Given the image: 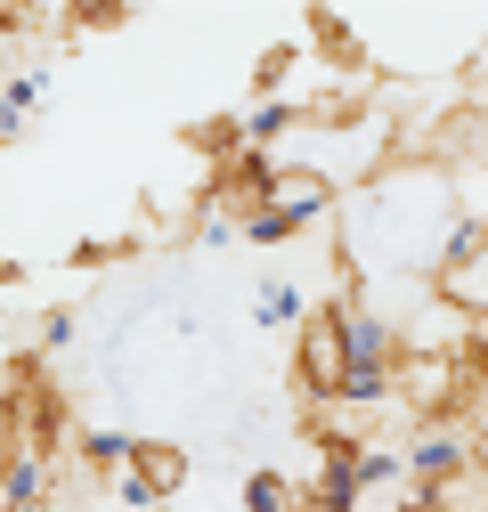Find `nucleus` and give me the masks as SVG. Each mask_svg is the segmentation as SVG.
Wrapping results in <instances>:
<instances>
[{"label": "nucleus", "instance_id": "nucleus-5", "mask_svg": "<svg viewBox=\"0 0 488 512\" xmlns=\"http://www.w3.org/2000/svg\"><path fill=\"white\" fill-rule=\"evenodd\" d=\"M41 98H49V74H41V66H25V74H9V82H0V147H17V139L33 131Z\"/></svg>", "mask_w": 488, "mask_h": 512}, {"label": "nucleus", "instance_id": "nucleus-9", "mask_svg": "<svg viewBox=\"0 0 488 512\" xmlns=\"http://www.w3.org/2000/svg\"><path fill=\"white\" fill-rule=\"evenodd\" d=\"M244 512H301V488L285 472H244Z\"/></svg>", "mask_w": 488, "mask_h": 512}, {"label": "nucleus", "instance_id": "nucleus-6", "mask_svg": "<svg viewBox=\"0 0 488 512\" xmlns=\"http://www.w3.org/2000/svg\"><path fill=\"white\" fill-rule=\"evenodd\" d=\"M147 488H155V504L163 496H179V488H188V447H179V439H139V464H131Z\"/></svg>", "mask_w": 488, "mask_h": 512}, {"label": "nucleus", "instance_id": "nucleus-11", "mask_svg": "<svg viewBox=\"0 0 488 512\" xmlns=\"http://www.w3.org/2000/svg\"><path fill=\"white\" fill-rule=\"evenodd\" d=\"M358 472H366V488H383V480H399V472H407V447H375V439H366V456H358Z\"/></svg>", "mask_w": 488, "mask_h": 512}, {"label": "nucleus", "instance_id": "nucleus-8", "mask_svg": "<svg viewBox=\"0 0 488 512\" xmlns=\"http://www.w3.org/2000/svg\"><path fill=\"white\" fill-rule=\"evenodd\" d=\"M82 464L90 472H131L139 464V439L131 431H82Z\"/></svg>", "mask_w": 488, "mask_h": 512}, {"label": "nucleus", "instance_id": "nucleus-3", "mask_svg": "<svg viewBox=\"0 0 488 512\" xmlns=\"http://www.w3.org/2000/svg\"><path fill=\"white\" fill-rule=\"evenodd\" d=\"M472 472H480L472 464V423H415V439H407V480L415 488H456Z\"/></svg>", "mask_w": 488, "mask_h": 512}, {"label": "nucleus", "instance_id": "nucleus-1", "mask_svg": "<svg viewBox=\"0 0 488 512\" xmlns=\"http://www.w3.org/2000/svg\"><path fill=\"white\" fill-rule=\"evenodd\" d=\"M342 382H350V334H342V309H310V326L293 334V391L310 415H334L342 407Z\"/></svg>", "mask_w": 488, "mask_h": 512}, {"label": "nucleus", "instance_id": "nucleus-2", "mask_svg": "<svg viewBox=\"0 0 488 512\" xmlns=\"http://www.w3.org/2000/svg\"><path fill=\"white\" fill-rule=\"evenodd\" d=\"M432 293H440L448 309H464L472 326H488V220H480V212H464V220L440 236Z\"/></svg>", "mask_w": 488, "mask_h": 512}, {"label": "nucleus", "instance_id": "nucleus-13", "mask_svg": "<svg viewBox=\"0 0 488 512\" xmlns=\"http://www.w3.org/2000/svg\"><path fill=\"white\" fill-rule=\"evenodd\" d=\"M399 512H448V496H440V488H407V504H399Z\"/></svg>", "mask_w": 488, "mask_h": 512}, {"label": "nucleus", "instance_id": "nucleus-4", "mask_svg": "<svg viewBox=\"0 0 488 512\" xmlns=\"http://www.w3.org/2000/svg\"><path fill=\"white\" fill-rule=\"evenodd\" d=\"M49 480H57V456H41V447H9V456H0V512L49 504Z\"/></svg>", "mask_w": 488, "mask_h": 512}, {"label": "nucleus", "instance_id": "nucleus-14", "mask_svg": "<svg viewBox=\"0 0 488 512\" xmlns=\"http://www.w3.org/2000/svg\"><path fill=\"white\" fill-rule=\"evenodd\" d=\"M17 512H57V504H17Z\"/></svg>", "mask_w": 488, "mask_h": 512}, {"label": "nucleus", "instance_id": "nucleus-7", "mask_svg": "<svg viewBox=\"0 0 488 512\" xmlns=\"http://www.w3.org/2000/svg\"><path fill=\"white\" fill-rule=\"evenodd\" d=\"M253 317H261L269 334H301V326H310V293H301L293 277H269L261 301H253Z\"/></svg>", "mask_w": 488, "mask_h": 512}, {"label": "nucleus", "instance_id": "nucleus-10", "mask_svg": "<svg viewBox=\"0 0 488 512\" xmlns=\"http://www.w3.org/2000/svg\"><path fill=\"white\" fill-rule=\"evenodd\" d=\"M285 236H301V220H293V212H277V204H261L253 220H244V244H285Z\"/></svg>", "mask_w": 488, "mask_h": 512}, {"label": "nucleus", "instance_id": "nucleus-15", "mask_svg": "<svg viewBox=\"0 0 488 512\" xmlns=\"http://www.w3.org/2000/svg\"><path fill=\"white\" fill-rule=\"evenodd\" d=\"M301 512H318V504H301Z\"/></svg>", "mask_w": 488, "mask_h": 512}, {"label": "nucleus", "instance_id": "nucleus-12", "mask_svg": "<svg viewBox=\"0 0 488 512\" xmlns=\"http://www.w3.org/2000/svg\"><path fill=\"white\" fill-rule=\"evenodd\" d=\"M41 350H74V309H49L41 317Z\"/></svg>", "mask_w": 488, "mask_h": 512}]
</instances>
